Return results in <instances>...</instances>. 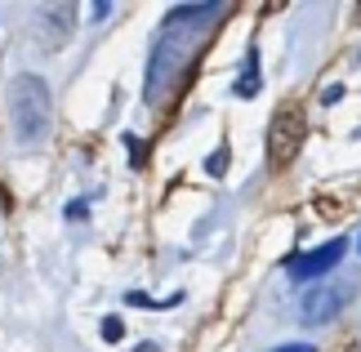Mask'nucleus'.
<instances>
[{"label":"nucleus","mask_w":361,"mask_h":352,"mask_svg":"<svg viewBox=\"0 0 361 352\" xmlns=\"http://www.w3.org/2000/svg\"><path fill=\"white\" fill-rule=\"evenodd\" d=\"M224 5L219 0H205V5H178L165 13V27L152 45V59H147V80H143V94L152 107L170 103V94L183 85V76L192 72L197 54L205 49L210 40V27L224 18Z\"/></svg>","instance_id":"obj_1"},{"label":"nucleus","mask_w":361,"mask_h":352,"mask_svg":"<svg viewBox=\"0 0 361 352\" xmlns=\"http://www.w3.org/2000/svg\"><path fill=\"white\" fill-rule=\"evenodd\" d=\"M5 107H9V130L18 147H36L49 134V85L36 72H18L5 90Z\"/></svg>","instance_id":"obj_2"},{"label":"nucleus","mask_w":361,"mask_h":352,"mask_svg":"<svg viewBox=\"0 0 361 352\" xmlns=\"http://www.w3.org/2000/svg\"><path fill=\"white\" fill-rule=\"evenodd\" d=\"M76 32V5L72 0H45L32 9V40L40 49H63Z\"/></svg>","instance_id":"obj_3"},{"label":"nucleus","mask_w":361,"mask_h":352,"mask_svg":"<svg viewBox=\"0 0 361 352\" xmlns=\"http://www.w3.org/2000/svg\"><path fill=\"white\" fill-rule=\"evenodd\" d=\"M353 299H357V286H353V281H326V286H308L299 312H303L308 326H326V321H335Z\"/></svg>","instance_id":"obj_4"},{"label":"nucleus","mask_w":361,"mask_h":352,"mask_svg":"<svg viewBox=\"0 0 361 352\" xmlns=\"http://www.w3.org/2000/svg\"><path fill=\"white\" fill-rule=\"evenodd\" d=\"M299 143H303V111L299 107L276 111L272 134H268V165H272V170H286V165L295 161Z\"/></svg>","instance_id":"obj_5"},{"label":"nucleus","mask_w":361,"mask_h":352,"mask_svg":"<svg viewBox=\"0 0 361 352\" xmlns=\"http://www.w3.org/2000/svg\"><path fill=\"white\" fill-rule=\"evenodd\" d=\"M343 255H348V241H343V236H335V241H326V245H317V250L290 255V259H286V272L295 277V281H317V277H326L330 267H339Z\"/></svg>","instance_id":"obj_6"},{"label":"nucleus","mask_w":361,"mask_h":352,"mask_svg":"<svg viewBox=\"0 0 361 352\" xmlns=\"http://www.w3.org/2000/svg\"><path fill=\"white\" fill-rule=\"evenodd\" d=\"M259 85H263V80H259V54L250 49L245 54V67H241V80H237V94L250 98V94H259Z\"/></svg>","instance_id":"obj_7"},{"label":"nucleus","mask_w":361,"mask_h":352,"mask_svg":"<svg viewBox=\"0 0 361 352\" xmlns=\"http://www.w3.org/2000/svg\"><path fill=\"white\" fill-rule=\"evenodd\" d=\"M228 170V147H219V152H210V157H205V174H224Z\"/></svg>","instance_id":"obj_8"},{"label":"nucleus","mask_w":361,"mask_h":352,"mask_svg":"<svg viewBox=\"0 0 361 352\" xmlns=\"http://www.w3.org/2000/svg\"><path fill=\"white\" fill-rule=\"evenodd\" d=\"M121 334H125V321H116V317H107V321H103V339H107V344H116Z\"/></svg>","instance_id":"obj_9"},{"label":"nucleus","mask_w":361,"mask_h":352,"mask_svg":"<svg viewBox=\"0 0 361 352\" xmlns=\"http://www.w3.org/2000/svg\"><path fill=\"white\" fill-rule=\"evenodd\" d=\"M272 352H317L312 344H286V348H272Z\"/></svg>","instance_id":"obj_10"},{"label":"nucleus","mask_w":361,"mask_h":352,"mask_svg":"<svg viewBox=\"0 0 361 352\" xmlns=\"http://www.w3.org/2000/svg\"><path fill=\"white\" fill-rule=\"evenodd\" d=\"M322 98H326V103H339V98H343V85H330V90H326Z\"/></svg>","instance_id":"obj_11"},{"label":"nucleus","mask_w":361,"mask_h":352,"mask_svg":"<svg viewBox=\"0 0 361 352\" xmlns=\"http://www.w3.org/2000/svg\"><path fill=\"white\" fill-rule=\"evenodd\" d=\"M134 352H161V348H157V344H138Z\"/></svg>","instance_id":"obj_12"},{"label":"nucleus","mask_w":361,"mask_h":352,"mask_svg":"<svg viewBox=\"0 0 361 352\" xmlns=\"http://www.w3.org/2000/svg\"><path fill=\"white\" fill-rule=\"evenodd\" d=\"M357 138H361V130H357Z\"/></svg>","instance_id":"obj_13"},{"label":"nucleus","mask_w":361,"mask_h":352,"mask_svg":"<svg viewBox=\"0 0 361 352\" xmlns=\"http://www.w3.org/2000/svg\"><path fill=\"white\" fill-rule=\"evenodd\" d=\"M357 59H361V54H357Z\"/></svg>","instance_id":"obj_14"}]
</instances>
